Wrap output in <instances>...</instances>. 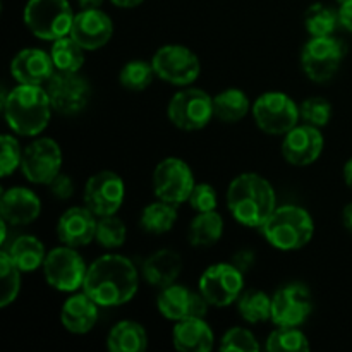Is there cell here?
Segmentation results:
<instances>
[{
    "mask_svg": "<svg viewBox=\"0 0 352 352\" xmlns=\"http://www.w3.org/2000/svg\"><path fill=\"white\" fill-rule=\"evenodd\" d=\"M140 289V275L129 258L103 254L88 267L82 291L102 308L129 302Z\"/></svg>",
    "mask_w": 352,
    "mask_h": 352,
    "instance_id": "1",
    "label": "cell"
},
{
    "mask_svg": "<svg viewBox=\"0 0 352 352\" xmlns=\"http://www.w3.org/2000/svg\"><path fill=\"white\" fill-rule=\"evenodd\" d=\"M227 208L244 227L261 229L277 210V195L270 182L254 172L234 179L227 189Z\"/></svg>",
    "mask_w": 352,
    "mask_h": 352,
    "instance_id": "2",
    "label": "cell"
},
{
    "mask_svg": "<svg viewBox=\"0 0 352 352\" xmlns=\"http://www.w3.org/2000/svg\"><path fill=\"white\" fill-rule=\"evenodd\" d=\"M7 126L14 134L34 138L47 129L52 117V103L45 86L19 85L2 98Z\"/></svg>",
    "mask_w": 352,
    "mask_h": 352,
    "instance_id": "3",
    "label": "cell"
},
{
    "mask_svg": "<svg viewBox=\"0 0 352 352\" xmlns=\"http://www.w3.org/2000/svg\"><path fill=\"white\" fill-rule=\"evenodd\" d=\"M270 246L280 251H298L308 246L315 234V223L308 210L298 205L277 206L270 219L261 227Z\"/></svg>",
    "mask_w": 352,
    "mask_h": 352,
    "instance_id": "4",
    "label": "cell"
},
{
    "mask_svg": "<svg viewBox=\"0 0 352 352\" xmlns=\"http://www.w3.org/2000/svg\"><path fill=\"white\" fill-rule=\"evenodd\" d=\"M74 16L67 0H28L23 12L28 30L45 41L71 34Z\"/></svg>",
    "mask_w": 352,
    "mask_h": 352,
    "instance_id": "5",
    "label": "cell"
},
{
    "mask_svg": "<svg viewBox=\"0 0 352 352\" xmlns=\"http://www.w3.org/2000/svg\"><path fill=\"white\" fill-rule=\"evenodd\" d=\"M251 112L256 126L270 136H284L301 119L298 103L282 91H268L258 96Z\"/></svg>",
    "mask_w": 352,
    "mask_h": 352,
    "instance_id": "6",
    "label": "cell"
},
{
    "mask_svg": "<svg viewBox=\"0 0 352 352\" xmlns=\"http://www.w3.org/2000/svg\"><path fill=\"white\" fill-rule=\"evenodd\" d=\"M45 280L60 292H76L85 285L88 265L76 248L62 246L48 251L43 263Z\"/></svg>",
    "mask_w": 352,
    "mask_h": 352,
    "instance_id": "7",
    "label": "cell"
},
{
    "mask_svg": "<svg viewBox=\"0 0 352 352\" xmlns=\"http://www.w3.org/2000/svg\"><path fill=\"white\" fill-rule=\"evenodd\" d=\"M167 116L182 131H199L215 117L213 96L199 88H184L175 93L167 107Z\"/></svg>",
    "mask_w": 352,
    "mask_h": 352,
    "instance_id": "8",
    "label": "cell"
},
{
    "mask_svg": "<svg viewBox=\"0 0 352 352\" xmlns=\"http://www.w3.org/2000/svg\"><path fill=\"white\" fill-rule=\"evenodd\" d=\"M346 47L333 36H311L302 47L301 65L313 82H327L337 74Z\"/></svg>",
    "mask_w": 352,
    "mask_h": 352,
    "instance_id": "9",
    "label": "cell"
},
{
    "mask_svg": "<svg viewBox=\"0 0 352 352\" xmlns=\"http://www.w3.org/2000/svg\"><path fill=\"white\" fill-rule=\"evenodd\" d=\"M151 64L158 79L174 86L192 85L201 72L198 55L184 45H165L158 48Z\"/></svg>",
    "mask_w": 352,
    "mask_h": 352,
    "instance_id": "10",
    "label": "cell"
},
{
    "mask_svg": "<svg viewBox=\"0 0 352 352\" xmlns=\"http://www.w3.org/2000/svg\"><path fill=\"white\" fill-rule=\"evenodd\" d=\"M195 186V174L182 158H164L155 167L153 191L155 196L162 201L172 203V205L177 206L182 205V203H188Z\"/></svg>",
    "mask_w": 352,
    "mask_h": 352,
    "instance_id": "11",
    "label": "cell"
},
{
    "mask_svg": "<svg viewBox=\"0 0 352 352\" xmlns=\"http://www.w3.org/2000/svg\"><path fill=\"white\" fill-rule=\"evenodd\" d=\"M52 109L62 116H76L88 107L91 100V85L79 72L55 71L45 85Z\"/></svg>",
    "mask_w": 352,
    "mask_h": 352,
    "instance_id": "12",
    "label": "cell"
},
{
    "mask_svg": "<svg viewBox=\"0 0 352 352\" xmlns=\"http://www.w3.org/2000/svg\"><path fill=\"white\" fill-rule=\"evenodd\" d=\"M198 291L205 296L210 306L227 308L237 302L244 291V274L232 263H215L199 277Z\"/></svg>",
    "mask_w": 352,
    "mask_h": 352,
    "instance_id": "13",
    "label": "cell"
},
{
    "mask_svg": "<svg viewBox=\"0 0 352 352\" xmlns=\"http://www.w3.org/2000/svg\"><path fill=\"white\" fill-rule=\"evenodd\" d=\"M21 172L33 184L48 186L62 170V150L52 138H38L23 150Z\"/></svg>",
    "mask_w": 352,
    "mask_h": 352,
    "instance_id": "14",
    "label": "cell"
},
{
    "mask_svg": "<svg viewBox=\"0 0 352 352\" xmlns=\"http://www.w3.org/2000/svg\"><path fill=\"white\" fill-rule=\"evenodd\" d=\"M126 198V184L122 177L112 170L93 174L85 186V205L96 217L117 215Z\"/></svg>",
    "mask_w": 352,
    "mask_h": 352,
    "instance_id": "15",
    "label": "cell"
},
{
    "mask_svg": "<svg viewBox=\"0 0 352 352\" xmlns=\"http://www.w3.org/2000/svg\"><path fill=\"white\" fill-rule=\"evenodd\" d=\"M313 308V296L305 284H287L272 296V322L277 327H301Z\"/></svg>",
    "mask_w": 352,
    "mask_h": 352,
    "instance_id": "16",
    "label": "cell"
},
{
    "mask_svg": "<svg viewBox=\"0 0 352 352\" xmlns=\"http://www.w3.org/2000/svg\"><path fill=\"white\" fill-rule=\"evenodd\" d=\"M157 308L164 318L179 322L184 318H205L208 315L210 302L199 291L196 292L186 285L172 284L160 289Z\"/></svg>",
    "mask_w": 352,
    "mask_h": 352,
    "instance_id": "17",
    "label": "cell"
},
{
    "mask_svg": "<svg viewBox=\"0 0 352 352\" xmlns=\"http://www.w3.org/2000/svg\"><path fill=\"white\" fill-rule=\"evenodd\" d=\"M323 134L320 133V127L311 124H301L294 126L289 133L284 134L282 141V155L285 162L296 167H308L315 164L323 151Z\"/></svg>",
    "mask_w": 352,
    "mask_h": 352,
    "instance_id": "18",
    "label": "cell"
},
{
    "mask_svg": "<svg viewBox=\"0 0 352 352\" xmlns=\"http://www.w3.org/2000/svg\"><path fill=\"white\" fill-rule=\"evenodd\" d=\"M113 34V23L102 9H81L74 16L71 36L85 50H98L105 47Z\"/></svg>",
    "mask_w": 352,
    "mask_h": 352,
    "instance_id": "19",
    "label": "cell"
},
{
    "mask_svg": "<svg viewBox=\"0 0 352 352\" xmlns=\"http://www.w3.org/2000/svg\"><path fill=\"white\" fill-rule=\"evenodd\" d=\"M98 217L88 206H71L60 215L57 222V237L62 244L71 248H82L93 243L96 237Z\"/></svg>",
    "mask_w": 352,
    "mask_h": 352,
    "instance_id": "20",
    "label": "cell"
},
{
    "mask_svg": "<svg viewBox=\"0 0 352 352\" xmlns=\"http://www.w3.org/2000/svg\"><path fill=\"white\" fill-rule=\"evenodd\" d=\"M55 74L50 52L41 48H24L10 62V76L19 85L45 86Z\"/></svg>",
    "mask_w": 352,
    "mask_h": 352,
    "instance_id": "21",
    "label": "cell"
},
{
    "mask_svg": "<svg viewBox=\"0 0 352 352\" xmlns=\"http://www.w3.org/2000/svg\"><path fill=\"white\" fill-rule=\"evenodd\" d=\"M41 213V201L31 189L16 186L2 192L0 198V215L3 222L12 227L33 223Z\"/></svg>",
    "mask_w": 352,
    "mask_h": 352,
    "instance_id": "22",
    "label": "cell"
},
{
    "mask_svg": "<svg viewBox=\"0 0 352 352\" xmlns=\"http://www.w3.org/2000/svg\"><path fill=\"white\" fill-rule=\"evenodd\" d=\"M60 322L64 329L71 333H88L95 329L98 322V305L86 294H72L62 305Z\"/></svg>",
    "mask_w": 352,
    "mask_h": 352,
    "instance_id": "23",
    "label": "cell"
},
{
    "mask_svg": "<svg viewBox=\"0 0 352 352\" xmlns=\"http://www.w3.org/2000/svg\"><path fill=\"white\" fill-rule=\"evenodd\" d=\"M172 344L181 352H208L215 346V336L205 318H184L175 322Z\"/></svg>",
    "mask_w": 352,
    "mask_h": 352,
    "instance_id": "24",
    "label": "cell"
},
{
    "mask_svg": "<svg viewBox=\"0 0 352 352\" xmlns=\"http://www.w3.org/2000/svg\"><path fill=\"white\" fill-rule=\"evenodd\" d=\"M182 270V258L174 250H158L144 260L141 274L151 287L164 289L175 284Z\"/></svg>",
    "mask_w": 352,
    "mask_h": 352,
    "instance_id": "25",
    "label": "cell"
},
{
    "mask_svg": "<svg viewBox=\"0 0 352 352\" xmlns=\"http://www.w3.org/2000/svg\"><path fill=\"white\" fill-rule=\"evenodd\" d=\"M3 250L23 274L36 272L38 268L43 267L45 258H47L43 243L34 236L16 237L9 246H3Z\"/></svg>",
    "mask_w": 352,
    "mask_h": 352,
    "instance_id": "26",
    "label": "cell"
},
{
    "mask_svg": "<svg viewBox=\"0 0 352 352\" xmlns=\"http://www.w3.org/2000/svg\"><path fill=\"white\" fill-rule=\"evenodd\" d=\"M148 347V333L134 320L116 323L107 336V349L112 352H143Z\"/></svg>",
    "mask_w": 352,
    "mask_h": 352,
    "instance_id": "27",
    "label": "cell"
},
{
    "mask_svg": "<svg viewBox=\"0 0 352 352\" xmlns=\"http://www.w3.org/2000/svg\"><path fill=\"white\" fill-rule=\"evenodd\" d=\"M253 109L250 96L239 88H229L213 96V113L219 120L234 124L243 120Z\"/></svg>",
    "mask_w": 352,
    "mask_h": 352,
    "instance_id": "28",
    "label": "cell"
},
{
    "mask_svg": "<svg viewBox=\"0 0 352 352\" xmlns=\"http://www.w3.org/2000/svg\"><path fill=\"white\" fill-rule=\"evenodd\" d=\"M223 219L220 213L203 212L191 220L188 229V239L195 248H210L222 239Z\"/></svg>",
    "mask_w": 352,
    "mask_h": 352,
    "instance_id": "29",
    "label": "cell"
},
{
    "mask_svg": "<svg viewBox=\"0 0 352 352\" xmlns=\"http://www.w3.org/2000/svg\"><path fill=\"white\" fill-rule=\"evenodd\" d=\"M175 222H177V205L162 201V199L144 206L140 215L141 229L155 236L170 232Z\"/></svg>",
    "mask_w": 352,
    "mask_h": 352,
    "instance_id": "30",
    "label": "cell"
},
{
    "mask_svg": "<svg viewBox=\"0 0 352 352\" xmlns=\"http://www.w3.org/2000/svg\"><path fill=\"white\" fill-rule=\"evenodd\" d=\"M50 55L55 71L79 72L85 65V48L71 34L52 41Z\"/></svg>",
    "mask_w": 352,
    "mask_h": 352,
    "instance_id": "31",
    "label": "cell"
},
{
    "mask_svg": "<svg viewBox=\"0 0 352 352\" xmlns=\"http://www.w3.org/2000/svg\"><path fill=\"white\" fill-rule=\"evenodd\" d=\"M237 311L248 323H263L272 320V296L260 289H248L237 299Z\"/></svg>",
    "mask_w": 352,
    "mask_h": 352,
    "instance_id": "32",
    "label": "cell"
},
{
    "mask_svg": "<svg viewBox=\"0 0 352 352\" xmlns=\"http://www.w3.org/2000/svg\"><path fill=\"white\" fill-rule=\"evenodd\" d=\"M339 24V10L325 3H313L305 14L306 31L311 36H332Z\"/></svg>",
    "mask_w": 352,
    "mask_h": 352,
    "instance_id": "33",
    "label": "cell"
},
{
    "mask_svg": "<svg viewBox=\"0 0 352 352\" xmlns=\"http://www.w3.org/2000/svg\"><path fill=\"white\" fill-rule=\"evenodd\" d=\"M265 347L270 352H306L311 349L308 337L299 327H277L268 336Z\"/></svg>",
    "mask_w": 352,
    "mask_h": 352,
    "instance_id": "34",
    "label": "cell"
},
{
    "mask_svg": "<svg viewBox=\"0 0 352 352\" xmlns=\"http://www.w3.org/2000/svg\"><path fill=\"white\" fill-rule=\"evenodd\" d=\"M21 274L6 250L0 251V308L14 302L21 291Z\"/></svg>",
    "mask_w": 352,
    "mask_h": 352,
    "instance_id": "35",
    "label": "cell"
},
{
    "mask_svg": "<svg viewBox=\"0 0 352 352\" xmlns=\"http://www.w3.org/2000/svg\"><path fill=\"white\" fill-rule=\"evenodd\" d=\"M157 78L151 62L131 60L120 69L119 82L129 91H143Z\"/></svg>",
    "mask_w": 352,
    "mask_h": 352,
    "instance_id": "36",
    "label": "cell"
},
{
    "mask_svg": "<svg viewBox=\"0 0 352 352\" xmlns=\"http://www.w3.org/2000/svg\"><path fill=\"white\" fill-rule=\"evenodd\" d=\"M127 229L126 223L116 215L109 217H98L96 222V237L98 244L107 250H116L126 243Z\"/></svg>",
    "mask_w": 352,
    "mask_h": 352,
    "instance_id": "37",
    "label": "cell"
},
{
    "mask_svg": "<svg viewBox=\"0 0 352 352\" xmlns=\"http://www.w3.org/2000/svg\"><path fill=\"white\" fill-rule=\"evenodd\" d=\"M301 119L315 127H325L332 119V105L323 96H311L299 105Z\"/></svg>",
    "mask_w": 352,
    "mask_h": 352,
    "instance_id": "38",
    "label": "cell"
},
{
    "mask_svg": "<svg viewBox=\"0 0 352 352\" xmlns=\"http://www.w3.org/2000/svg\"><path fill=\"white\" fill-rule=\"evenodd\" d=\"M220 351L223 352H256L260 351L256 337L244 327H234L229 329L222 337Z\"/></svg>",
    "mask_w": 352,
    "mask_h": 352,
    "instance_id": "39",
    "label": "cell"
},
{
    "mask_svg": "<svg viewBox=\"0 0 352 352\" xmlns=\"http://www.w3.org/2000/svg\"><path fill=\"white\" fill-rule=\"evenodd\" d=\"M21 160H23V150L19 146V141L12 134H3L2 153H0V172H2V177H9L16 168H19Z\"/></svg>",
    "mask_w": 352,
    "mask_h": 352,
    "instance_id": "40",
    "label": "cell"
},
{
    "mask_svg": "<svg viewBox=\"0 0 352 352\" xmlns=\"http://www.w3.org/2000/svg\"><path fill=\"white\" fill-rule=\"evenodd\" d=\"M188 203L196 213L213 212L217 208V205H219V196H217L215 188L212 184L201 182V184L195 186Z\"/></svg>",
    "mask_w": 352,
    "mask_h": 352,
    "instance_id": "41",
    "label": "cell"
},
{
    "mask_svg": "<svg viewBox=\"0 0 352 352\" xmlns=\"http://www.w3.org/2000/svg\"><path fill=\"white\" fill-rule=\"evenodd\" d=\"M48 191H50L52 196H55L57 199H62V201H64V199L72 198V195H74V181H72L69 175L60 172V174L48 184Z\"/></svg>",
    "mask_w": 352,
    "mask_h": 352,
    "instance_id": "42",
    "label": "cell"
},
{
    "mask_svg": "<svg viewBox=\"0 0 352 352\" xmlns=\"http://www.w3.org/2000/svg\"><path fill=\"white\" fill-rule=\"evenodd\" d=\"M230 263L236 268H239L244 275L250 274L254 267V253L251 250H239L232 254Z\"/></svg>",
    "mask_w": 352,
    "mask_h": 352,
    "instance_id": "43",
    "label": "cell"
},
{
    "mask_svg": "<svg viewBox=\"0 0 352 352\" xmlns=\"http://www.w3.org/2000/svg\"><path fill=\"white\" fill-rule=\"evenodd\" d=\"M339 23L346 28L347 31H352V0L339 3Z\"/></svg>",
    "mask_w": 352,
    "mask_h": 352,
    "instance_id": "44",
    "label": "cell"
},
{
    "mask_svg": "<svg viewBox=\"0 0 352 352\" xmlns=\"http://www.w3.org/2000/svg\"><path fill=\"white\" fill-rule=\"evenodd\" d=\"M116 7H120V9H134V7L141 6L144 0H110Z\"/></svg>",
    "mask_w": 352,
    "mask_h": 352,
    "instance_id": "45",
    "label": "cell"
},
{
    "mask_svg": "<svg viewBox=\"0 0 352 352\" xmlns=\"http://www.w3.org/2000/svg\"><path fill=\"white\" fill-rule=\"evenodd\" d=\"M342 222H344V226H346V229L352 234V203H349V205L344 208Z\"/></svg>",
    "mask_w": 352,
    "mask_h": 352,
    "instance_id": "46",
    "label": "cell"
},
{
    "mask_svg": "<svg viewBox=\"0 0 352 352\" xmlns=\"http://www.w3.org/2000/svg\"><path fill=\"white\" fill-rule=\"evenodd\" d=\"M78 3L81 9H100L103 0H78Z\"/></svg>",
    "mask_w": 352,
    "mask_h": 352,
    "instance_id": "47",
    "label": "cell"
},
{
    "mask_svg": "<svg viewBox=\"0 0 352 352\" xmlns=\"http://www.w3.org/2000/svg\"><path fill=\"white\" fill-rule=\"evenodd\" d=\"M344 181H346V184L352 189V158L347 162L346 167H344Z\"/></svg>",
    "mask_w": 352,
    "mask_h": 352,
    "instance_id": "48",
    "label": "cell"
},
{
    "mask_svg": "<svg viewBox=\"0 0 352 352\" xmlns=\"http://www.w3.org/2000/svg\"><path fill=\"white\" fill-rule=\"evenodd\" d=\"M337 2H339V3H344V2H347V0H337Z\"/></svg>",
    "mask_w": 352,
    "mask_h": 352,
    "instance_id": "49",
    "label": "cell"
}]
</instances>
